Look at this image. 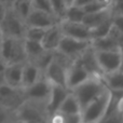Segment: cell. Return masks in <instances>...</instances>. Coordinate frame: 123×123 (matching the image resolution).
Listing matches in <instances>:
<instances>
[{
  "instance_id": "obj_1",
  "label": "cell",
  "mask_w": 123,
  "mask_h": 123,
  "mask_svg": "<svg viewBox=\"0 0 123 123\" xmlns=\"http://www.w3.org/2000/svg\"><path fill=\"white\" fill-rule=\"evenodd\" d=\"M111 99H112V92L108 87H106L99 96H97L81 110L80 113L82 122L98 123L108 111Z\"/></svg>"
},
{
  "instance_id": "obj_2",
  "label": "cell",
  "mask_w": 123,
  "mask_h": 123,
  "mask_svg": "<svg viewBox=\"0 0 123 123\" xmlns=\"http://www.w3.org/2000/svg\"><path fill=\"white\" fill-rule=\"evenodd\" d=\"M106 87L107 86L104 83L103 79L90 77L87 80H85L80 85L74 87L71 91V93L77 98L81 107V110H82L87 104H90L97 96H99Z\"/></svg>"
},
{
  "instance_id": "obj_3",
  "label": "cell",
  "mask_w": 123,
  "mask_h": 123,
  "mask_svg": "<svg viewBox=\"0 0 123 123\" xmlns=\"http://www.w3.org/2000/svg\"><path fill=\"white\" fill-rule=\"evenodd\" d=\"M0 60L6 64H22L27 62L24 50V39L2 37Z\"/></svg>"
},
{
  "instance_id": "obj_4",
  "label": "cell",
  "mask_w": 123,
  "mask_h": 123,
  "mask_svg": "<svg viewBox=\"0 0 123 123\" xmlns=\"http://www.w3.org/2000/svg\"><path fill=\"white\" fill-rule=\"evenodd\" d=\"M14 121L16 123H47L48 116L44 105L25 100L14 111Z\"/></svg>"
},
{
  "instance_id": "obj_5",
  "label": "cell",
  "mask_w": 123,
  "mask_h": 123,
  "mask_svg": "<svg viewBox=\"0 0 123 123\" xmlns=\"http://www.w3.org/2000/svg\"><path fill=\"white\" fill-rule=\"evenodd\" d=\"M26 27L25 21H23L11 8H6V14L0 23V29L3 37L24 39Z\"/></svg>"
},
{
  "instance_id": "obj_6",
  "label": "cell",
  "mask_w": 123,
  "mask_h": 123,
  "mask_svg": "<svg viewBox=\"0 0 123 123\" xmlns=\"http://www.w3.org/2000/svg\"><path fill=\"white\" fill-rule=\"evenodd\" d=\"M51 87L52 84L42 74V77L38 81H36L34 84L29 85L27 87H24L22 90H23L25 100L45 105V103L49 99L50 93H51Z\"/></svg>"
},
{
  "instance_id": "obj_7",
  "label": "cell",
  "mask_w": 123,
  "mask_h": 123,
  "mask_svg": "<svg viewBox=\"0 0 123 123\" xmlns=\"http://www.w3.org/2000/svg\"><path fill=\"white\" fill-rule=\"evenodd\" d=\"M25 102L23 90L13 87L6 83H0V106L14 112Z\"/></svg>"
},
{
  "instance_id": "obj_8",
  "label": "cell",
  "mask_w": 123,
  "mask_h": 123,
  "mask_svg": "<svg viewBox=\"0 0 123 123\" xmlns=\"http://www.w3.org/2000/svg\"><path fill=\"white\" fill-rule=\"evenodd\" d=\"M91 45V40H79L71 37L63 36L56 51L61 52L70 60L74 61Z\"/></svg>"
},
{
  "instance_id": "obj_9",
  "label": "cell",
  "mask_w": 123,
  "mask_h": 123,
  "mask_svg": "<svg viewBox=\"0 0 123 123\" xmlns=\"http://www.w3.org/2000/svg\"><path fill=\"white\" fill-rule=\"evenodd\" d=\"M96 60L98 62L103 74H110L120 69L121 54L118 51H95Z\"/></svg>"
},
{
  "instance_id": "obj_10",
  "label": "cell",
  "mask_w": 123,
  "mask_h": 123,
  "mask_svg": "<svg viewBox=\"0 0 123 123\" xmlns=\"http://www.w3.org/2000/svg\"><path fill=\"white\" fill-rule=\"evenodd\" d=\"M90 74L85 70V68L81 65L78 58L74 61V63L68 67L66 74V87L69 91H72L74 87L80 85L82 82L90 78Z\"/></svg>"
},
{
  "instance_id": "obj_11",
  "label": "cell",
  "mask_w": 123,
  "mask_h": 123,
  "mask_svg": "<svg viewBox=\"0 0 123 123\" xmlns=\"http://www.w3.org/2000/svg\"><path fill=\"white\" fill-rule=\"evenodd\" d=\"M58 24L63 32V36L71 37V38L79 39V40H92L91 29L83 23H74V22L62 19Z\"/></svg>"
},
{
  "instance_id": "obj_12",
  "label": "cell",
  "mask_w": 123,
  "mask_h": 123,
  "mask_svg": "<svg viewBox=\"0 0 123 123\" xmlns=\"http://www.w3.org/2000/svg\"><path fill=\"white\" fill-rule=\"evenodd\" d=\"M58 22L60 21L56 18L55 15L43 12V11L36 10V9H31L27 18L25 19L26 26H32V27L40 28H49L51 26L57 24Z\"/></svg>"
},
{
  "instance_id": "obj_13",
  "label": "cell",
  "mask_w": 123,
  "mask_h": 123,
  "mask_svg": "<svg viewBox=\"0 0 123 123\" xmlns=\"http://www.w3.org/2000/svg\"><path fill=\"white\" fill-rule=\"evenodd\" d=\"M66 74L67 68L54 60V57L47 69L43 71V76L52 85H60L64 87H66Z\"/></svg>"
},
{
  "instance_id": "obj_14",
  "label": "cell",
  "mask_w": 123,
  "mask_h": 123,
  "mask_svg": "<svg viewBox=\"0 0 123 123\" xmlns=\"http://www.w3.org/2000/svg\"><path fill=\"white\" fill-rule=\"evenodd\" d=\"M70 91L67 87L60 86V85H52L49 99H48V102L44 105V110L47 112L48 117L57 112L62 103L64 102L65 97L67 96V94Z\"/></svg>"
},
{
  "instance_id": "obj_15",
  "label": "cell",
  "mask_w": 123,
  "mask_h": 123,
  "mask_svg": "<svg viewBox=\"0 0 123 123\" xmlns=\"http://www.w3.org/2000/svg\"><path fill=\"white\" fill-rule=\"evenodd\" d=\"M78 60L80 61L81 65L85 68V70L89 72L91 77L100 79L103 78L104 74H103L102 69L98 65V62L96 60L95 55V50L92 48V45H90L86 50H84V52L79 56Z\"/></svg>"
},
{
  "instance_id": "obj_16",
  "label": "cell",
  "mask_w": 123,
  "mask_h": 123,
  "mask_svg": "<svg viewBox=\"0 0 123 123\" xmlns=\"http://www.w3.org/2000/svg\"><path fill=\"white\" fill-rule=\"evenodd\" d=\"M22 64H6L3 71V82L13 87L22 89V72H23Z\"/></svg>"
},
{
  "instance_id": "obj_17",
  "label": "cell",
  "mask_w": 123,
  "mask_h": 123,
  "mask_svg": "<svg viewBox=\"0 0 123 123\" xmlns=\"http://www.w3.org/2000/svg\"><path fill=\"white\" fill-rule=\"evenodd\" d=\"M58 23L47 28L44 32V36H43L42 40H41V44L48 51H55L57 49L58 44H60L62 37H63V32H62Z\"/></svg>"
},
{
  "instance_id": "obj_18",
  "label": "cell",
  "mask_w": 123,
  "mask_h": 123,
  "mask_svg": "<svg viewBox=\"0 0 123 123\" xmlns=\"http://www.w3.org/2000/svg\"><path fill=\"white\" fill-rule=\"evenodd\" d=\"M42 71L34 63L29 61L25 62L23 65V72H22V89L34 84L42 77Z\"/></svg>"
},
{
  "instance_id": "obj_19",
  "label": "cell",
  "mask_w": 123,
  "mask_h": 123,
  "mask_svg": "<svg viewBox=\"0 0 123 123\" xmlns=\"http://www.w3.org/2000/svg\"><path fill=\"white\" fill-rule=\"evenodd\" d=\"M112 15H113V13H112V10H111V6H109V8L97 11V12L85 14L84 17H83L82 23L85 26H87L90 29H92V28L103 24L104 22L110 19L112 17Z\"/></svg>"
},
{
  "instance_id": "obj_20",
  "label": "cell",
  "mask_w": 123,
  "mask_h": 123,
  "mask_svg": "<svg viewBox=\"0 0 123 123\" xmlns=\"http://www.w3.org/2000/svg\"><path fill=\"white\" fill-rule=\"evenodd\" d=\"M103 81L106 86L113 93H123V71L117 70V71L105 74L103 76Z\"/></svg>"
},
{
  "instance_id": "obj_21",
  "label": "cell",
  "mask_w": 123,
  "mask_h": 123,
  "mask_svg": "<svg viewBox=\"0 0 123 123\" xmlns=\"http://www.w3.org/2000/svg\"><path fill=\"white\" fill-rule=\"evenodd\" d=\"M57 112L63 113V115H74V113H80L81 112V107L79 105L77 98L71 93V91L67 94L65 97L64 102L62 103L61 107L58 108Z\"/></svg>"
},
{
  "instance_id": "obj_22",
  "label": "cell",
  "mask_w": 123,
  "mask_h": 123,
  "mask_svg": "<svg viewBox=\"0 0 123 123\" xmlns=\"http://www.w3.org/2000/svg\"><path fill=\"white\" fill-rule=\"evenodd\" d=\"M91 45L95 51H118L120 50L118 43L108 35L103 38L92 39Z\"/></svg>"
},
{
  "instance_id": "obj_23",
  "label": "cell",
  "mask_w": 123,
  "mask_h": 123,
  "mask_svg": "<svg viewBox=\"0 0 123 123\" xmlns=\"http://www.w3.org/2000/svg\"><path fill=\"white\" fill-rule=\"evenodd\" d=\"M24 50L27 56V61L29 62L34 61L45 51L40 41L29 40V39H24Z\"/></svg>"
},
{
  "instance_id": "obj_24",
  "label": "cell",
  "mask_w": 123,
  "mask_h": 123,
  "mask_svg": "<svg viewBox=\"0 0 123 123\" xmlns=\"http://www.w3.org/2000/svg\"><path fill=\"white\" fill-rule=\"evenodd\" d=\"M9 8H11L23 21H25L31 11L32 6L30 0H14Z\"/></svg>"
},
{
  "instance_id": "obj_25",
  "label": "cell",
  "mask_w": 123,
  "mask_h": 123,
  "mask_svg": "<svg viewBox=\"0 0 123 123\" xmlns=\"http://www.w3.org/2000/svg\"><path fill=\"white\" fill-rule=\"evenodd\" d=\"M84 15H85V12L83 11V9L81 6L71 4V6H67L63 19L68 22H74V23H82Z\"/></svg>"
},
{
  "instance_id": "obj_26",
  "label": "cell",
  "mask_w": 123,
  "mask_h": 123,
  "mask_svg": "<svg viewBox=\"0 0 123 123\" xmlns=\"http://www.w3.org/2000/svg\"><path fill=\"white\" fill-rule=\"evenodd\" d=\"M111 27H112V17L108 21L104 22L103 24L96 26V27L91 29V38L92 39H97V38H103L106 37L109 34Z\"/></svg>"
},
{
  "instance_id": "obj_27",
  "label": "cell",
  "mask_w": 123,
  "mask_h": 123,
  "mask_svg": "<svg viewBox=\"0 0 123 123\" xmlns=\"http://www.w3.org/2000/svg\"><path fill=\"white\" fill-rule=\"evenodd\" d=\"M53 57H54V51H48V50H45L41 55H39L37 58L31 61V63H34L43 74V71L47 69L49 64L53 61Z\"/></svg>"
},
{
  "instance_id": "obj_28",
  "label": "cell",
  "mask_w": 123,
  "mask_h": 123,
  "mask_svg": "<svg viewBox=\"0 0 123 123\" xmlns=\"http://www.w3.org/2000/svg\"><path fill=\"white\" fill-rule=\"evenodd\" d=\"M49 1L51 4L52 11H53V14L55 15L58 21H62L64 18L66 9L68 6L66 1L65 0H49Z\"/></svg>"
},
{
  "instance_id": "obj_29",
  "label": "cell",
  "mask_w": 123,
  "mask_h": 123,
  "mask_svg": "<svg viewBox=\"0 0 123 123\" xmlns=\"http://www.w3.org/2000/svg\"><path fill=\"white\" fill-rule=\"evenodd\" d=\"M47 28H40V27H32V26H27L25 31V37L24 39H29V40L40 41L42 40L44 32Z\"/></svg>"
},
{
  "instance_id": "obj_30",
  "label": "cell",
  "mask_w": 123,
  "mask_h": 123,
  "mask_svg": "<svg viewBox=\"0 0 123 123\" xmlns=\"http://www.w3.org/2000/svg\"><path fill=\"white\" fill-rule=\"evenodd\" d=\"M98 123H123V113L117 110V108L107 112Z\"/></svg>"
},
{
  "instance_id": "obj_31",
  "label": "cell",
  "mask_w": 123,
  "mask_h": 123,
  "mask_svg": "<svg viewBox=\"0 0 123 123\" xmlns=\"http://www.w3.org/2000/svg\"><path fill=\"white\" fill-rule=\"evenodd\" d=\"M30 2H31L32 9H36V10L43 11V12L53 14V11H52L51 4H50L49 0H30Z\"/></svg>"
},
{
  "instance_id": "obj_32",
  "label": "cell",
  "mask_w": 123,
  "mask_h": 123,
  "mask_svg": "<svg viewBox=\"0 0 123 123\" xmlns=\"http://www.w3.org/2000/svg\"><path fill=\"white\" fill-rule=\"evenodd\" d=\"M14 121V112L0 106V123H11Z\"/></svg>"
},
{
  "instance_id": "obj_33",
  "label": "cell",
  "mask_w": 123,
  "mask_h": 123,
  "mask_svg": "<svg viewBox=\"0 0 123 123\" xmlns=\"http://www.w3.org/2000/svg\"><path fill=\"white\" fill-rule=\"evenodd\" d=\"M63 115V113H62ZM64 123H81V113H74V115H63Z\"/></svg>"
},
{
  "instance_id": "obj_34",
  "label": "cell",
  "mask_w": 123,
  "mask_h": 123,
  "mask_svg": "<svg viewBox=\"0 0 123 123\" xmlns=\"http://www.w3.org/2000/svg\"><path fill=\"white\" fill-rule=\"evenodd\" d=\"M112 25L117 28L119 31L123 34V15L113 14L112 15Z\"/></svg>"
},
{
  "instance_id": "obj_35",
  "label": "cell",
  "mask_w": 123,
  "mask_h": 123,
  "mask_svg": "<svg viewBox=\"0 0 123 123\" xmlns=\"http://www.w3.org/2000/svg\"><path fill=\"white\" fill-rule=\"evenodd\" d=\"M92 1H94V0H74V3L72 4H74V6H86V4H89V3H91Z\"/></svg>"
},
{
  "instance_id": "obj_36",
  "label": "cell",
  "mask_w": 123,
  "mask_h": 123,
  "mask_svg": "<svg viewBox=\"0 0 123 123\" xmlns=\"http://www.w3.org/2000/svg\"><path fill=\"white\" fill-rule=\"evenodd\" d=\"M6 6H4V3L0 0V23H1L2 18H3L4 14H6Z\"/></svg>"
},
{
  "instance_id": "obj_37",
  "label": "cell",
  "mask_w": 123,
  "mask_h": 123,
  "mask_svg": "<svg viewBox=\"0 0 123 123\" xmlns=\"http://www.w3.org/2000/svg\"><path fill=\"white\" fill-rule=\"evenodd\" d=\"M6 63H3L1 60H0V83L3 82V71L4 68H6Z\"/></svg>"
},
{
  "instance_id": "obj_38",
  "label": "cell",
  "mask_w": 123,
  "mask_h": 123,
  "mask_svg": "<svg viewBox=\"0 0 123 123\" xmlns=\"http://www.w3.org/2000/svg\"><path fill=\"white\" fill-rule=\"evenodd\" d=\"M120 54H121V64H120V69L123 71V48H120Z\"/></svg>"
},
{
  "instance_id": "obj_39",
  "label": "cell",
  "mask_w": 123,
  "mask_h": 123,
  "mask_svg": "<svg viewBox=\"0 0 123 123\" xmlns=\"http://www.w3.org/2000/svg\"><path fill=\"white\" fill-rule=\"evenodd\" d=\"M1 1L3 2L4 6H6V8H9V6H11V4L13 3V1H14V0H1Z\"/></svg>"
},
{
  "instance_id": "obj_40",
  "label": "cell",
  "mask_w": 123,
  "mask_h": 123,
  "mask_svg": "<svg viewBox=\"0 0 123 123\" xmlns=\"http://www.w3.org/2000/svg\"><path fill=\"white\" fill-rule=\"evenodd\" d=\"M66 3H67V6H71L72 3H74V0H65Z\"/></svg>"
},
{
  "instance_id": "obj_41",
  "label": "cell",
  "mask_w": 123,
  "mask_h": 123,
  "mask_svg": "<svg viewBox=\"0 0 123 123\" xmlns=\"http://www.w3.org/2000/svg\"><path fill=\"white\" fill-rule=\"evenodd\" d=\"M3 37V35H2V31H1V29H0V38H2Z\"/></svg>"
},
{
  "instance_id": "obj_42",
  "label": "cell",
  "mask_w": 123,
  "mask_h": 123,
  "mask_svg": "<svg viewBox=\"0 0 123 123\" xmlns=\"http://www.w3.org/2000/svg\"><path fill=\"white\" fill-rule=\"evenodd\" d=\"M1 42H2V38H0V49H1Z\"/></svg>"
},
{
  "instance_id": "obj_43",
  "label": "cell",
  "mask_w": 123,
  "mask_h": 123,
  "mask_svg": "<svg viewBox=\"0 0 123 123\" xmlns=\"http://www.w3.org/2000/svg\"><path fill=\"white\" fill-rule=\"evenodd\" d=\"M81 123H93V122H81Z\"/></svg>"
},
{
  "instance_id": "obj_44",
  "label": "cell",
  "mask_w": 123,
  "mask_h": 123,
  "mask_svg": "<svg viewBox=\"0 0 123 123\" xmlns=\"http://www.w3.org/2000/svg\"><path fill=\"white\" fill-rule=\"evenodd\" d=\"M11 123H16V122H15V121H12V122H11Z\"/></svg>"
}]
</instances>
